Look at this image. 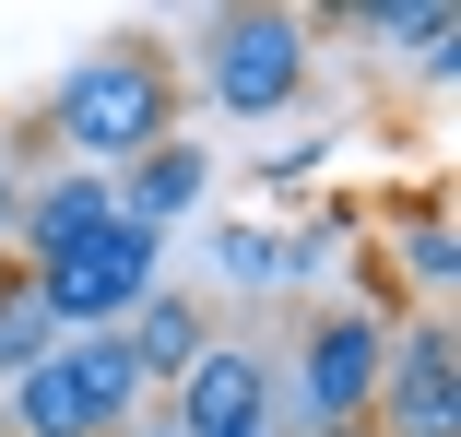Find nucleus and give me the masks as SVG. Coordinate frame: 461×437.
<instances>
[{
  "label": "nucleus",
  "instance_id": "obj_1",
  "mask_svg": "<svg viewBox=\"0 0 461 437\" xmlns=\"http://www.w3.org/2000/svg\"><path fill=\"white\" fill-rule=\"evenodd\" d=\"M177 107H190V83H177V59L154 36H95L36 107V142H59V165H95V178H119V165H142L154 142H177Z\"/></svg>",
  "mask_w": 461,
  "mask_h": 437
},
{
  "label": "nucleus",
  "instance_id": "obj_2",
  "mask_svg": "<svg viewBox=\"0 0 461 437\" xmlns=\"http://www.w3.org/2000/svg\"><path fill=\"white\" fill-rule=\"evenodd\" d=\"M190 71H202L213 119H285L308 95V24L296 13H202Z\"/></svg>",
  "mask_w": 461,
  "mask_h": 437
},
{
  "label": "nucleus",
  "instance_id": "obj_3",
  "mask_svg": "<svg viewBox=\"0 0 461 437\" xmlns=\"http://www.w3.org/2000/svg\"><path fill=\"white\" fill-rule=\"evenodd\" d=\"M154 284H166V236H142V225H119V213H107L83 248H59L48 272H36V308H48V319H59V343H71V331H119Z\"/></svg>",
  "mask_w": 461,
  "mask_h": 437
},
{
  "label": "nucleus",
  "instance_id": "obj_4",
  "mask_svg": "<svg viewBox=\"0 0 461 437\" xmlns=\"http://www.w3.org/2000/svg\"><path fill=\"white\" fill-rule=\"evenodd\" d=\"M379 355H391V319L320 308V319L296 331V390L272 402V414H296V437H343V425H366V402H379Z\"/></svg>",
  "mask_w": 461,
  "mask_h": 437
},
{
  "label": "nucleus",
  "instance_id": "obj_5",
  "mask_svg": "<svg viewBox=\"0 0 461 437\" xmlns=\"http://www.w3.org/2000/svg\"><path fill=\"white\" fill-rule=\"evenodd\" d=\"M379 437H461V343H449V308H414L391 319V355H379V402H366Z\"/></svg>",
  "mask_w": 461,
  "mask_h": 437
},
{
  "label": "nucleus",
  "instance_id": "obj_6",
  "mask_svg": "<svg viewBox=\"0 0 461 437\" xmlns=\"http://www.w3.org/2000/svg\"><path fill=\"white\" fill-rule=\"evenodd\" d=\"M343 236H355V201H320V213H296V225L237 213V225H213L202 248H213V272H225V284H249V296H296Z\"/></svg>",
  "mask_w": 461,
  "mask_h": 437
},
{
  "label": "nucleus",
  "instance_id": "obj_7",
  "mask_svg": "<svg viewBox=\"0 0 461 437\" xmlns=\"http://www.w3.org/2000/svg\"><path fill=\"white\" fill-rule=\"evenodd\" d=\"M379 260H391V284H414L426 308H449L461 296V225H449V190H402V201H379Z\"/></svg>",
  "mask_w": 461,
  "mask_h": 437
},
{
  "label": "nucleus",
  "instance_id": "obj_8",
  "mask_svg": "<svg viewBox=\"0 0 461 437\" xmlns=\"http://www.w3.org/2000/svg\"><path fill=\"white\" fill-rule=\"evenodd\" d=\"M107 201H119V225L177 236V225L213 201V154H202V142H154L142 165H119V178H107Z\"/></svg>",
  "mask_w": 461,
  "mask_h": 437
},
{
  "label": "nucleus",
  "instance_id": "obj_9",
  "mask_svg": "<svg viewBox=\"0 0 461 437\" xmlns=\"http://www.w3.org/2000/svg\"><path fill=\"white\" fill-rule=\"evenodd\" d=\"M119 201H107V178L95 165H48V178H24V213H13V248H24V272H48L59 248H83Z\"/></svg>",
  "mask_w": 461,
  "mask_h": 437
},
{
  "label": "nucleus",
  "instance_id": "obj_10",
  "mask_svg": "<svg viewBox=\"0 0 461 437\" xmlns=\"http://www.w3.org/2000/svg\"><path fill=\"white\" fill-rule=\"evenodd\" d=\"M119 343H131V367H142V390H177L202 355H213V319H202V296H177V284H154L131 319H119Z\"/></svg>",
  "mask_w": 461,
  "mask_h": 437
},
{
  "label": "nucleus",
  "instance_id": "obj_11",
  "mask_svg": "<svg viewBox=\"0 0 461 437\" xmlns=\"http://www.w3.org/2000/svg\"><path fill=\"white\" fill-rule=\"evenodd\" d=\"M59 367H71L83 414H95L107 437H119L131 414H154V390H142V367H131V343H119V331H71V343H59Z\"/></svg>",
  "mask_w": 461,
  "mask_h": 437
},
{
  "label": "nucleus",
  "instance_id": "obj_12",
  "mask_svg": "<svg viewBox=\"0 0 461 437\" xmlns=\"http://www.w3.org/2000/svg\"><path fill=\"white\" fill-rule=\"evenodd\" d=\"M48 355H59V319L36 308V272H24V296L0 308V390H13V379H36Z\"/></svg>",
  "mask_w": 461,
  "mask_h": 437
},
{
  "label": "nucleus",
  "instance_id": "obj_13",
  "mask_svg": "<svg viewBox=\"0 0 461 437\" xmlns=\"http://www.w3.org/2000/svg\"><path fill=\"white\" fill-rule=\"evenodd\" d=\"M320 154H331V142H308V130H296V142H272V154H260V190H296V178H320Z\"/></svg>",
  "mask_w": 461,
  "mask_h": 437
},
{
  "label": "nucleus",
  "instance_id": "obj_14",
  "mask_svg": "<svg viewBox=\"0 0 461 437\" xmlns=\"http://www.w3.org/2000/svg\"><path fill=\"white\" fill-rule=\"evenodd\" d=\"M13 213H24V165L0 154V236H13Z\"/></svg>",
  "mask_w": 461,
  "mask_h": 437
},
{
  "label": "nucleus",
  "instance_id": "obj_15",
  "mask_svg": "<svg viewBox=\"0 0 461 437\" xmlns=\"http://www.w3.org/2000/svg\"><path fill=\"white\" fill-rule=\"evenodd\" d=\"M119 437H177V425H166V414H131V425H119Z\"/></svg>",
  "mask_w": 461,
  "mask_h": 437
},
{
  "label": "nucleus",
  "instance_id": "obj_16",
  "mask_svg": "<svg viewBox=\"0 0 461 437\" xmlns=\"http://www.w3.org/2000/svg\"><path fill=\"white\" fill-rule=\"evenodd\" d=\"M13 296H24V260H0V308H13Z\"/></svg>",
  "mask_w": 461,
  "mask_h": 437
},
{
  "label": "nucleus",
  "instance_id": "obj_17",
  "mask_svg": "<svg viewBox=\"0 0 461 437\" xmlns=\"http://www.w3.org/2000/svg\"><path fill=\"white\" fill-rule=\"evenodd\" d=\"M343 437H379V425H343Z\"/></svg>",
  "mask_w": 461,
  "mask_h": 437
},
{
  "label": "nucleus",
  "instance_id": "obj_18",
  "mask_svg": "<svg viewBox=\"0 0 461 437\" xmlns=\"http://www.w3.org/2000/svg\"><path fill=\"white\" fill-rule=\"evenodd\" d=\"M272 437H296V425H272Z\"/></svg>",
  "mask_w": 461,
  "mask_h": 437
}]
</instances>
